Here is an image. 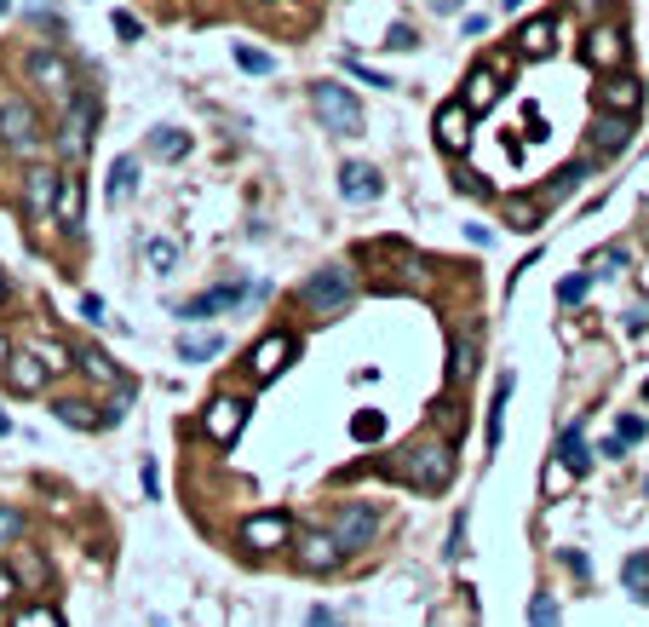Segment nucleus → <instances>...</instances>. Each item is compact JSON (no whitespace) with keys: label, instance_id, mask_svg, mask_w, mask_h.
I'll use <instances>...</instances> for the list:
<instances>
[{"label":"nucleus","instance_id":"nucleus-1","mask_svg":"<svg viewBox=\"0 0 649 627\" xmlns=\"http://www.w3.org/2000/svg\"><path fill=\"white\" fill-rule=\"evenodd\" d=\"M397 472H402V484H415L420 495H442V489H449L455 484V449L449 444H408L402 455H397Z\"/></svg>","mask_w":649,"mask_h":627},{"label":"nucleus","instance_id":"nucleus-2","mask_svg":"<svg viewBox=\"0 0 649 627\" xmlns=\"http://www.w3.org/2000/svg\"><path fill=\"white\" fill-rule=\"evenodd\" d=\"M311 110H317V121L328 127V133H339V139H362V104H357V92H351V87L317 81V87H311Z\"/></svg>","mask_w":649,"mask_h":627},{"label":"nucleus","instance_id":"nucleus-3","mask_svg":"<svg viewBox=\"0 0 649 627\" xmlns=\"http://www.w3.org/2000/svg\"><path fill=\"white\" fill-rule=\"evenodd\" d=\"M299 300L311 306L317 317H333V311H346V306L357 300V271H351V266H322V271H311V277H304Z\"/></svg>","mask_w":649,"mask_h":627},{"label":"nucleus","instance_id":"nucleus-4","mask_svg":"<svg viewBox=\"0 0 649 627\" xmlns=\"http://www.w3.org/2000/svg\"><path fill=\"white\" fill-rule=\"evenodd\" d=\"M23 76H29V87H41L47 98H58V104H70V98H76V63L63 58L58 47H36V52H29Z\"/></svg>","mask_w":649,"mask_h":627},{"label":"nucleus","instance_id":"nucleus-5","mask_svg":"<svg viewBox=\"0 0 649 627\" xmlns=\"http://www.w3.org/2000/svg\"><path fill=\"white\" fill-rule=\"evenodd\" d=\"M92 127H98V98L92 92H76L63 104V127H58V156L63 161H81L92 150Z\"/></svg>","mask_w":649,"mask_h":627},{"label":"nucleus","instance_id":"nucleus-6","mask_svg":"<svg viewBox=\"0 0 649 627\" xmlns=\"http://www.w3.org/2000/svg\"><path fill=\"white\" fill-rule=\"evenodd\" d=\"M293 518L288 512H277V507H270V512H248L242 524H236V541H242L248 553H282V547H293Z\"/></svg>","mask_w":649,"mask_h":627},{"label":"nucleus","instance_id":"nucleus-7","mask_svg":"<svg viewBox=\"0 0 649 627\" xmlns=\"http://www.w3.org/2000/svg\"><path fill=\"white\" fill-rule=\"evenodd\" d=\"M242 300H264V282H219L208 293H196V300L179 306L184 322H201V317H219V311H236Z\"/></svg>","mask_w":649,"mask_h":627},{"label":"nucleus","instance_id":"nucleus-8","mask_svg":"<svg viewBox=\"0 0 649 627\" xmlns=\"http://www.w3.org/2000/svg\"><path fill=\"white\" fill-rule=\"evenodd\" d=\"M328 530H333V541L346 553H362V547H373V536H380V512H373L368 501H346L333 512Z\"/></svg>","mask_w":649,"mask_h":627},{"label":"nucleus","instance_id":"nucleus-9","mask_svg":"<svg viewBox=\"0 0 649 627\" xmlns=\"http://www.w3.org/2000/svg\"><path fill=\"white\" fill-rule=\"evenodd\" d=\"M293 565L304 576H333L346 565V547L333 541V530H304V536H293Z\"/></svg>","mask_w":649,"mask_h":627},{"label":"nucleus","instance_id":"nucleus-10","mask_svg":"<svg viewBox=\"0 0 649 627\" xmlns=\"http://www.w3.org/2000/svg\"><path fill=\"white\" fill-rule=\"evenodd\" d=\"M0 139L7 150H41V116L29 98H0Z\"/></svg>","mask_w":649,"mask_h":627},{"label":"nucleus","instance_id":"nucleus-11","mask_svg":"<svg viewBox=\"0 0 649 627\" xmlns=\"http://www.w3.org/2000/svg\"><path fill=\"white\" fill-rule=\"evenodd\" d=\"M0 380H7L18 398H41L52 375H47V362L23 346V351H7V357H0Z\"/></svg>","mask_w":649,"mask_h":627},{"label":"nucleus","instance_id":"nucleus-12","mask_svg":"<svg viewBox=\"0 0 649 627\" xmlns=\"http://www.w3.org/2000/svg\"><path fill=\"white\" fill-rule=\"evenodd\" d=\"M293 351H299V340L293 335H282V328H270V335L248 351V375L264 386V380H277L282 369H288V362H293Z\"/></svg>","mask_w":649,"mask_h":627},{"label":"nucleus","instance_id":"nucleus-13","mask_svg":"<svg viewBox=\"0 0 649 627\" xmlns=\"http://www.w3.org/2000/svg\"><path fill=\"white\" fill-rule=\"evenodd\" d=\"M580 52H587V63H592V70L615 76V70H621V63H627V36H621V29H615V23H592V29H587V47H580Z\"/></svg>","mask_w":649,"mask_h":627},{"label":"nucleus","instance_id":"nucleus-14","mask_svg":"<svg viewBox=\"0 0 649 627\" xmlns=\"http://www.w3.org/2000/svg\"><path fill=\"white\" fill-rule=\"evenodd\" d=\"M248 426V404L242 398H213L208 409H201V432H208L213 444H236Z\"/></svg>","mask_w":649,"mask_h":627},{"label":"nucleus","instance_id":"nucleus-15","mask_svg":"<svg viewBox=\"0 0 649 627\" xmlns=\"http://www.w3.org/2000/svg\"><path fill=\"white\" fill-rule=\"evenodd\" d=\"M638 104H643V81L638 76L615 70V76L598 81V110L603 116H638Z\"/></svg>","mask_w":649,"mask_h":627},{"label":"nucleus","instance_id":"nucleus-16","mask_svg":"<svg viewBox=\"0 0 649 627\" xmlns=\"http://www.w3.org/2000/svg\"><path fill=\"white\" fill-rule=\"evenodd\" d=\"M380 190H386V179H380V168H373V161H346V168H339V196H346L351 208L380 202Z\"/></svg>","mask_w":649,"mask_h":627},{"label":"nucleus","instance_id":"nucleus-17","mask_svg":"<svg viewBox=\"0 0 649 627\" xmlns=\"http://www.w3.org/2000/svg\"><path fill=\"white\" fill-rule=\"evenodd\" d=\"M7 570H12V581H18L23 593H41V587L52 581V565L41 558V547H23V541L7 547Z\"/></svg>","mask_w":649,"mask_h":627},{"label":"nucleus","instance_id":"nucleus-18","mask_svg":"<svg viewBox=\"0 0 649 627\" xmlns=\"http://www.w3.org/2000/svg\"><path fill=\"white\" fill-rule=\"evenodd\" d=\"M460 104H466V116H471V121H477V116H489V110L500 104V70H495V63H477V70L466 76Z\"/></svg>","mask_w":649,"mask_h":627},{"label":"nucleus","instance_id":"nucleus-19","mask_svg":"<svg viewBox=\"0 0 649 627\" xmlns=\"http://www.w3.org/2000/svg\"><path fill=\"white\" fill-rule=\"evenodd\" d=\"M58 179H63V173H52V168H29V173H23V213H29V219H52Z\"/></svg>","mask_w":649,"mask_h":627},{"label":"nucleus","instance_id":"nucleus-20","mask_svg":"<svg viewBox=\"0 0 649 627\" xmlns=\"http://www.w3.org/2000/svg\"><path fill=\"white\" fill-rule=\"evenodd\" d=\"M81 213H87V190H81L76 173H63L58 179V202H52V219H58L63 237H81Z\"/></svg>","mask_w":649,"mask_h":627},{"label":"nucleus","instance_id":"nucleus-21","mask_svg":"<svg viewBox=\"0 0 649 627\" xmlns=\"http://www.w3.org/2000/svg\"><path fill=\"white\" fill-rule=\"evenodd\" d=\"M466 139H471V116H466V104L455 98V104H442V110H437V145L449 150V156H460Z\"/></svg>","mask_w":649,"mask_h":627},{"label":"nucleus","instance_id":"nucleus-22","mask_svg":"<svg viewBox=\"0 0 649 627\" xmlns=\"http://www.w3.org/2000/svg\"><path fill=\"white\" fill-rule=\"evenodd\" d=\"M518 52H523V58H552V52H558V18H546V12L529 18V23L518 29Z\"/></svg>","mask_w":649,"mask_h":627},{"label":"nucleus","instance_id":"nucleus-23","mask_svg":"<svg viewBox=\"0 0 649 627\" xmlns=\"http://www.w3.org/2000/svg\"><path fill=\"white\" fill-rule=\"evenodd\" d=\"M592 145H598V156H621V150L632 145V116H603V110H598Z\"/></svg>","mask_w":649,"mask_h":627},{"label":"nucleus","instance_id":"nucleus-24","mask_svg":"<svg viewBox=\"0 0 649 627\" xmlns=\"http://www.w3.org/2000/svg\"><path fill=\"white\" fill-rule=\"evenodd\" d=\"M587 161H575V168H563V173H552V179H546L540 185V202H569V196L580 190V185H587Z\"/></svg>","mask_w":649,"mask_h":627},{"label":"nucleus","instance_id":"nucleus-25","mask_svg":"<svg viewBox=\"0 0 649 627\" xmlns=\"http://www.w3.org/2000/svg\"><path fill=\"white\" fill-rule=\"evenodd\" d=\"M540 219H546L540 196H506V225L511 230H540Z\"/></svg>","mask_w":649,"mask_h":627},{"label":"nucleus","instance_id":"nucleus-26","mask_svg":"<svg viewBox=\"0 0 649 627\" xmlns=\"http://www.w3.org/2000/svg\"><path fill=\"white\" fill-rule=\"evenodd\" d=\"M558 455H563L569 472H587V467H592V449H587V438H580V420L558 432Z\"/></svg>","mask_w":649,"mask_h":627},{"label":"nucleus","instance_id":"nucleus-27","mask_svg":"<svg viewBox=\"0 0 649 627\" xmlns=\"http://www.w3.org/2000/svg\"><path fill=\"white\" fill-rule=\"evenodd\" d=\"M150 156H156V161L190 156V133H184V127H156V133H150Z\"/></svg>","mask_w":649,"mask_h":627},{"label":"nucleus","instance_id":"nucleus-28","mask_svg":"<svg viewBox=\"0 0 649 627\" xmlns=\"http://www.w3.org/2000/svg\"><path fill=\"white\" fill-rule=\"evenodd\" d=\"M52 415H58L63 426H76V432H98V409H92L87 398H58Z\"/></svg>","mask_w":649,"mask_h":627},{"label":"nucleus","instance_id":"nucleus-29","mask_svg":"<svg viewBox=\"0 0 649 627\" xmlns=\"http://www.w3.org/2000/svg\"><path fill=\"white\" fill-rule=\"evenodd\" d=\"M76 362L98 380V386H121V369H116V357L110 351H98V346H87V351H76Z\"/></svg>","mask_w":649,"mask_h":627},{"label":"nucleus","instance_id":"nucleus-30","mask_svg":"<svg viewBox=\"0 0 649 627\" xmlns=\"http://www.w3.org/2000/svg\"><path fill=\"white\" fill-rule=\"evenodd\" d=\"M144 266H150L156 277L179 271V242H173V237H150V242H144Z\"/></svg>","mask_w":649,"mask_h":627},{"label":"nucleus","instance_id":"nucleus-31","mask_svg":"<svg viewBox=\"0 0 649 627\" xmlns=\"http://www.w3.org/2000/svg\"><path fill=\"white\" fill-rule=\"evenodd\" d=\"M132 185H139V156H116V168H110V202H127Z\"/></svg>","mask_w":649,"mask_h":627},{"label":"nucleus","instance_id":"nucleus-32","mask_svg":"<svg viewBox=\"0 0 649 627\" xmlns=\"http://www.w3.org/2000/svg\"><path fill=\"white\" fill-rule=\"evenodd\" d=\"M506 404H511V375L495 380V398H489V449H500V426H506Z\"/></svg>","mask_w":649,"mask_h":627},{"label":"nucleus","instance_id":"nucleus-33","mask_svg":"<svg viewBox=\"0 0 649 627\" xmlns=\"http://www.w3.org/2000/svg\"><path fill=\"white\" fill-rule=\"evenodd\" d=\"M219 351H224L219 335H184V340H179V357H184V362H213Z\"/></svg>","mask_w":649,"mask_h":627},{"label":"nucleus","instance_id":"nucleus-34","mask_svg":"<svg viewBox=\"0 0 649 627\" xmlns=\"http://www.w3.org/2000/svg\"><path fill=\"white\" fill-rule=\"evenodd\" d=\"M621 581H627L632 599H649V553H632V558H627V565H621Z\"/></svg>","mask_w":649,"mask_h":627},{"label":"nucleus","instance_id":"nucleus-35","mask_svg":"<svg viewBox=\"0 0 649 627\" xmlns=\"http://www.w3.org/2000/svg\"><path fill=\"white\" fill-rule=\"evenodd\" d=\"M29 351H36V357L47 362V375H63V369H76V362H70L76 351L63 346V340H41V346H29Z\"/></svg>","mask_w":649,"mask_h":627},{"label":"nucleus","instance_id":"nucleus-36","mask_svg":"<svg viewBox=\"0 0 649 627\" xmlns=\"http://www.w3.org/2000/svg\"><path fill=\"white\" fill-rule=\"evenodd\" d=\"M23 530H29V518H23V507H12V501H0V547H12V541H23Z\"/></svg>","mask_w":649,"mask_h":627},{"label":"nucleus","instance_id":"nucleus-37","mask_svg":"<svg viewBox=\"0 0 649 627\" xmlns=\"http://www.w3.org/2000/svg\"><path fill=\"white\" fill-rule=\"evenodd\" d=\"M351 438H357V444H380V438H386V420L373 415V409H357V415H351Z\"/></svg>","mask_w":649,"mask_h":627},{"label":"nucleus","instance_id":"nucleus-38","mask_svg":"<svg viewBox=\"0 0 649 627\" xmlns=\"http://www.w3.org/2000/svg\"><path fill=\"white\" fill-rule=\"evenodd\" d=\"M12 627H63V616H58L52 605H23V610L12 616Z\"/></svg>","mask_w":649,"mask_h":627},{"label":"nucleus","instance_id":"nucleus-39","mask_svg":"<svg viewBox=\"0 0 649 627\" xmlns=\"http://www.w3.org/2000/svg\"><path fill=\"white\" fill-rule=\"evenodd\" d=\"M471 362H477L471 340H455V346H449V380H466V375H471Z\"/></svg>","mask_w":649,"mask_h":627},{"label":"nucleus","instance_id":"nucleus-40","mask_svg":"<svg viewBox=\"0 0 649 627\" xmlns=\"http://www.w3.org/2000/svg\"><path fill=\"white\" fill-rule=\"evenodd\" d=\"M127 409H132V386H116V398H110V409L98 415V426H121L127 420Z\"/></svg>","mask_w":649,"mask_h":627},{"label":"nucleus","instance_id":"nucleus-41","mask_svg":"<svg viewBox=\"0 0 649 627\" xmlns=\"http://www.w3.org/2000/svg\"><path fill=\"white\" fill-rule=\"evenodd\" d=\"M563 621V610L552 605V599H546V593H540V599L529 605V627H558Z\"/></svg>","mask_w":649,"mask_h":627},{"label":"nucleus","instance_id":"nucleus-42","mask_svg":"<svg viewBox=\"0 0 649 627\" xmlns=\"http://www.w3.org/2000/svg\"><path fill=\"white\" fill-rule=\"evenodd\" d=\"M587 288H592V277H587V271H580V277H569V282H558V300H563V306H580V300H587Z\"/></svg>","mask_w":649,"mask_h":627},{"label":"nucleus","instance_id":"nucleus-43","mask_svg":"<svg viewBox=\"0 0 649 627\" xmlns=\"http://www.w3.org/2000/svg\"><path fill=\"white\" fill-rule=\"evenodd\" d=\"M236 63H242L248 76H270V58H264V52H253V47H236Z\"/></svg>","mask_w":649,"mask_h":627},{"label":"nucleus","instance_id":"nucleus-44","mask_svg":"<svg viewBox=\"0 0 649 627\" xmlns=\"http://www.w3.org/2000/svg\"><path fill=\"white\" fill-rule=\"evenodd\" d=\"M386 47H391V52H415L420 41H415V29H408V23H391V36H386Z\"/></svg>","mask_w":649,"mask_h":627},{"label":"nucleus","instance_id":"nucleus-45","mask_svg":"<svg viewBox=\"0 0 649 627\" xmlns=\"http://www.w3.org/2000/svg\"><path fill=\"white\" fill-rule=\"evenodd\" d=\"M116 36H121V41H144V23L132 18V12H116Z\"/></svg>","mask_w":649,"mask_h":627},{"label":"nucleus","instance_id":"nucleus-46","mask_svg":"<svg viewBox=\"0 0 649 627\" xmlns=\"http://www.w3.org/2000/svg\"><path fill=\"white\" fill-rule=\"evenodd\" d=\"M569 467H563V460H552V467H546V495H558V489H569Z\"/></svg>","mask_w":649,"mask_h":627},{"label":"nucleus","instance_id":"nucleus-47","mask_svg":"<svg viewBox=\"0 0 649 627\" xmlns=\"http://www.w3.org/2000/svg\"><path fill=\"white\" fill-rule=\"evenodd\" d=\"M643 432H649V426H643V420H638V415H627V420H621V426H615V438H621V444H638V438H643Z\"/></svg>","mask_w":649,"mask_h":627},{"label":"nucleus","instance_id":"nucleus-48","mask_svg":"<svg viewBox=\"0 0 649 627\" xmlns=\"http://www.w3.org/2000/svg\"><path fill=\"white\" fill-rule=\"evenodd\" d=\"M351 76H362L368 87H397L391 76H380V70H368V63H357V58H351Z\"/></svg>","mask_w":649,"mask_h":627},{"label":"nucleus","instance_id":"nucleus-49","mask_svg":"<svg viewBox=\"0 0 649 627\" xmlns=\"http://www.w3.org/2000/svg\"><path fill=\"white\" fill-rule=\"evenodd\" d=\"M81 317H87V322H104L110 311H104V300H98V293H87V300H81Z\"/></svg>","mask_w":649,"mask_h":627},{"label":"nucleus","instance_id":"nucleus-50","mask_svg":"<svg viewBox=\"0 0 649 627\" xmlns=\"http://www.w3.org/2000/svg\"><path fill=\"white\" fill-rule=\"evenodd\" d=\"M304 627H346V621H339V616H333V610H322V605H317V610H311V616H304Z\"/></svg>","mask_w":649,"mask_h":627},{"label":"nucleus","instance_id":"nucleus-51","mask_svg":"<svg viewBox=\"0 0 649 627\" xmlns=\"http://www.w3.org/2000/svg\"><path fill=\"white\" fill-rule=\"evenodd\" d=\"M569 7H575L580 18H598V12H609V0H569Z\"/></svg>","mask_w":649,"mask_h":627},{"label":"nucleus","instance_id":"nucleus-52","mask_svg":"<svg viewBox=\"0 0 649 627\" xmlns=\"http://www.w3.org/2000/svg\"><path fill=\"white\" fill-rule=\"evenodd\" d=\"M144 495H150V501L161 495V472H156V460H144Z\"/></svg>","mask_w":649,"mask_h":627},{"label":"nucleus","instance_id":"nucleus-53","mask_svg":"<svg viewBox=\"0 0 649 627\" xmlns=\"http://www.w3.org/2000/svg\"><path fill=\"white\" fill-rule=\"evenodd\" d=\"M12 593H18V581H12V570H7V558H0V605H7Z\"/></svg>","mask_w":649,"mask_h":627},{"label":"nucleus","instance_id":"nucleus-54","mask_svg":"<svg viewBox=\"0 0 649 627\" xmlns=\"http://www.w3.org/2000/svg\"><path fill=\"white\" fill-rule=\"evenodd\" d=\"M598 266H627V248H621V242L603 248V253H598Z\"/></svg>","mask_w":649,"mask_h":627},{"label":"nucleus","instance_id":"nucleus-55","mask_svg":"<svg viewBox=\"0 0 649 627\" xmlns=\"http://www.w3.org/2000/svg\"><path fill=\"white\" fill-rule=\"evenodd\" d=\"M460 541H466V518H455V530H449V558H460Z\"/></svg>","mask_w":649,"mask_h":627},{"label":"nucleus","instance_id":"nucleus-56","mask_svg":"<svg viewBox=\"0 0 649 627\" xmlns=\"http://www.w3.org/2000/svg\"><path fill=\"white\" fill-rule=\"evenodd\" d=\"M431 12H442V18H449V12H460V0H431Z\"/></svg>","mask_w":649,"mask_h":627},{"label":"nucleus","instance_id":"nucleus-57","mask_svg":"<svg viewBox=\"0 0 649 627\" xmlns=\"http://www.w3.org/2000/svg\"><path fill=\"white\" fill-rule=\"evenodd\" d=\"M7 432H12V420H7V415H0V438H7Z\"/></svg>","mask_w":649,"mask_h":627},{"label":"nucleus","instance_id":"nucleus-58","mask_svg":"<svg viewBox=\"0 0 649 627\" xmlns=\"http://www.w3.org/2000/svg\"><path fill=\"white\" fill-rule=\"evenodd\" d=\"M0 306H7V277H0Z\"/></svg>","mask_w":649,"mask_h":627},{"label":"nucleus","instance_id":"nucleus-59","mask_svg":"<svg viewBox=\"0 0 649 627\" xmlns=\"http://www.w3.org/2000/svg\"><path fill=\"white\" fill-rule=\"evenodd\" d=\"M7 12H12V0H0V18H7Z\"/></svg>","mask_w":649,"mask_h":627},{"label":"nucleus","instance_id":"nucleus-60","mask_svg":"<svg viewBox=\"0 0 649 627\" xmlns=\"http://www.w3.org/2000/svg\"><path fill=\"white\" fill-rule=\"evenodd\" d=\"M506 7H523V0H506Z\"/></svg>","mask_w":649,"mask_h":627},{"label":"nucleus","instance_id":"nucleus-61","mask_svg":"<svg viewBox=\"0 0 649 627\" xmlns=\"http://www.w3.org/2000/svg\"><path fill=\"white\" fill-rule=\"evenodd\" d=\"M643 398H649V386H643Z\"/></svg>","mask_w":649,"mask_h":627}]
</instances>
